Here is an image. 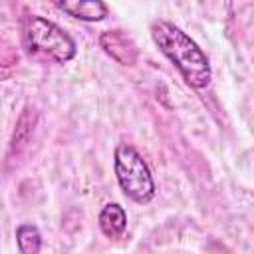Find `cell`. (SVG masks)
<instances>
[{
	"label": "cell",
	"instance_id": "1",
	"mask_svg": "<svg viewBox=\"0 0 254 254\" xmlns=\"http://www.w3.org/2000/svg\"><path fill=\"white\" fill-rule=\"evenodd\" d=\"M151 38L190 87L202 89L210 83V62L187 32L167 20H155L151 24Z\"/></svg>",
	"mask_w": 254,
	"mask_h": 254
},
{
	"label": "cell",
	"instance_id": "2",
	"mask_svg": "<svg viewBox=\"0 0 254 254\" xmlns=\"http://www.w3.org/2000/svg\"><path fill=\"white\" fill-rule=\"evenodd\" d=\"M113 169L117 183L127 198L145 204L155 196V181L139 151L131 145H117L113 153Z\"/></svg>",
	"mask_w": 254,
	"mask_h": 254
},
{
	"label": "cell",
	"instance_id": "3",
	"mask_svg": "<svg viewBox=\"0 0 254 254\" xmlns=\"http://www.w3.org/2000/svg\"><path fill=\"white\" fill-rule=\"evenodd\" d=\"M26 46L34 54H42L58 64H67L75 58V42L58 24L44 16H28L24 22Z\"/></svg>",
	"mask_w": 254,
	"mask_h": 254
},
{
	"label": "cell",
	"instance_id": "4",
	"mask_svg": "<svg viewBox=\"0 0 254 254\" xmlns=\"http://www.w3.org/2000/svg\"><path fill=\"white\" fill-rule=\"evenodd\" d=\"M99 46L103 52L121 65H133L137 62V48L135 44L121 32V30H107L99 36Z\"/></svg>",
	"mask_w": 254,
	"mask_h": 254
},
{
	"label": "cell",
	"instance_id": "5",
	"mask_svg": "<svg viewBox=\"0 0 254 254\" xmlns=\"http://www.w3.org/2000/svg\"><path fill=\"white\" fill-rule=\"evenodd\" d=\"M54 6L83 22H99L107 16V6L99 0H56Z\"/></svg>",
	"mask_w": 254,
	"mask_h": 254
},
{
	"label": "cell",
	"instance_id": "6",
	"mask_svg": "<svg viewBox=\"0 0 254 254\" xmlns=\"http://www.w3.org/2000/svg\"><path fill=\"white\" fill-rule=\"evenodd\" d=\"M99 228L107 238H119L125 228H127V214L123 210L121 204L117 202H107L101 210H99Z\"/></svg>",
	"mask_w": 254,
	"mask_h": 254
},
{
	"label": "cell",
	"instance_id": "7",
	"mask_svg": "<svg viewBox=\"0 0 254 254\" xmlns=\"http://www.w3.org/2000/svg\"><path fill=\"white\" fill-rule=\"evenodd\" d=\"M16 244L20 254H40L42 234L36 224H20L16 228Z\"/></svg>",
	"mask_w": 254,
	"mask_h": 254
}]
</instances>
